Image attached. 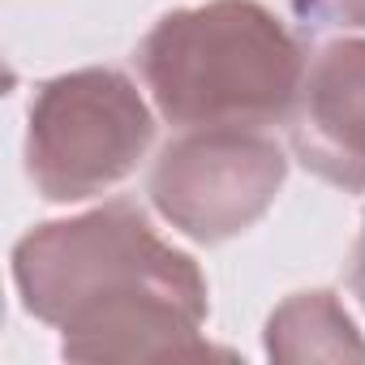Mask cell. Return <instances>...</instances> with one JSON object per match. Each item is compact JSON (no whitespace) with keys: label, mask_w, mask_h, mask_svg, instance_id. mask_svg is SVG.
Returning a JSON list of instances; mask_svg holds the SVG:
<instances>
[{"label":"cell","mask_w":365,"mask_h":365,"mask_svg":"<svg viewBox=\"0 0 365 365\" xmlns=\"http://www.w3.org/2000/svg\"><path fill=\"white\" fill-rule=\"evenodd\" d=\"M22 305L65 331L69 361H202L207 279L190 254L155 237L129 202L43 224L14 250Z\"/></svg>","instance_id":"cell-1"},{"label":"cell","mask_w":365,"mask_h":365,"mask_svg":"<svg viewBox=\"0 0 365 365\" xmlns=\"http://www.w3.org/2000/svg\"><path fill=\"white\" fill-rule=\"evenodd\" d=\"M267 356L284 365L365 361V339L335 301V292H297L267 322Z\"/></svg>","instance_id":"cell-6"},{"label":"cell","mask_w":365,"mask_h":365,"mask_svg":"<svg viewBox=\"0 0 365 365\" xmlns=\"http://www.w3.org/2000/svg\"><path fill=\"white\" fill-rule=\"evenodd\" d=\"M155 138L150 108L116 69H73L39 86L26 176L48 202H82L125 180Z\"/></svg>","instance_id":"cell-3"},{"label":"cell","mask_w":365,"mask_h":365,"mask_svg":"<svg viewBox=\"0 0 365 365\" xmlns=\"http://www.w3.org/2000/svg\"><path fill=\"white\" fill-rule=\"evenodd\" d=\"M297 159L339 190H365V39L327 43L292 112Z\"/></svg>","instance_id":"cell-5"},{"label":"cell","mask_w":365,"mask_h":365,"mask_svg":"<svg viewBox=\"0 0 365 365\" xmlns=\"http://www.w3.org/2000/svg\"><path fill=\"white\" fill-rule=\"evenodd\" d=\"M305 26H365V0H297Z\"/></svg>","instance_id":"cell-7"},{"label":"cell","mask_w":365,"mask_h":365,"mask_svg":"<svg viewBox=\"0 0 365 365\" xmlns=\"http://www.w3.org/2000/svg\"><path fill=\"white\" fill-rule=\"evenodd\" d=\"M138 73L180 129H258L292 120L301 43L258 0H207L163 14L138 43Z\"/></svg>","instance_id":"cell-2"},{"label":"cell","mask_w":365,"mask_h":365,"mask_svg":"<svg viewBox=\"0 0 365 365\" xmlns=\"http://www.w3.org/2000/svg\"><path fill=\"white\" fill-rule=\"evenodd\" d=\"M348 284H352V297H356V301H361V309H365V220H361V237H356V245H352Z\"/></svg>","instance_id":"cell-8"},{"label":"cell","mask_w":365,"mask_h":365,"mask_svg":"<svg viewBox=\"0 0 365 365\" xmlns=\"http://www.w3.org/2000/svg\"><path fill=\"white\" fill-rule=\"evenodd\" d=\"M284 176V150L258 129H185L155 159L150 202L172 228L215 245L267 215Z\"/></svg>","instance_id":"cell-4"}]
</instances>
